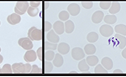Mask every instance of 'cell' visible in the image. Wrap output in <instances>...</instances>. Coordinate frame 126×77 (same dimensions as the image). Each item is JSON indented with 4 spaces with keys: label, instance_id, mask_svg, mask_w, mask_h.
<instances>
[{
    "label": "cell",
    "instance_id": "obj_1",
    "mask_svg": "<svg viewBox=\"0 0 126 77\" xmlns=\"http://www.w3.org/2000/svg\"><path fill=\"white\" fill-rule=\"evenodd\" d=\"M32 66L30 64V63H26V64H23V63H15L12 65V69H13L14 73H29L31 71Z\"/></svg>",
    "mask_w": 126,
    "mask_h": 77
},
{
    "label": "cell",
    "instance_id": "obj_2",
    "mask_svg": "<svg viewBox=\"0 0 126 77\" xmlns=\"http://www.w3.org/2000/svg\"><path fill=\"white\" fill-rule=\"evenodd\" d=\"M28 37L31 40L39 41L42 38V31L35 27H31L28 31Z\"/></svg>",
    "mask_w": 126,
    "mask_h": 77
},
{
    "label": "cell",
    "instance_id": "obj_3",
    "mask_svg": "<svg viewBox=\"0 0 126 77\" xmlns=\"http://www.w3.org/2000/svg\"><path fill=\"white\" fill-rule=\"evenodd\" d=\"M30 6V3H28V2H19L15 5V12L19 15L24 14L25 12H27Z\"/></svg>",
    "mask_w": 126,
    "mask_h": 77
},
{
    "label": "cell",
    "instance_id": "obj_4",
    "mask_svg": "<svg viewBox=\"0 0 126 77\" xmlns=\"http://www.w3.org/2000/svg\"><path fill=\"white\" fill-rule=\"evenodd\" d=\"M113 31H114V29H113V27L110 25V24H103L100 27V29H99V32H100V34H102L103 37H110V36L113 34Z\"/></svg>",
    "mask_w": 126,
    "mask_h": 77
},
{
    "label": "cell",
    "instance_id": "obj_5",
    "mask_svg": "<svg viewBox=\"0 0 126 77\" xmlns=\"http://www.w3.org/2000/svg\"><path fill=\"white\" fill-rule=\"evenodd\" d=\"M18 44H19V45L21 46L24 50H32V48H33V43H32V40L30 39L29 37L19 38V41H18Z\"/></svg>",
    "mask_w": 126,
    "mask_h": 77
},
{
    "label": "cell",
    "instance_id": "obj_6",
    "mask_svg": "<svg viewBox=\"0 0 126 77\" xmlns=\"http://www.w3.org/2000/svg\"><path fill=\"white\" fill-rule=\"evenodd\" d=\"M72 56L75 60H81L85 57V52L84 50L79 48L75 47L72 50Z\"/></svg>",
    "mask_w": 126,
    "mask_h": 77
},
{
    "label": "cell",
    "instance_id": "obj_7",
    "mask_svg": "<svg viewBox=\"0 0 126 77\" xmlns=\"http://www.w3.org/2000/svg\"><path fill=\"white\" fill-rule=\"evenodd\" d=\"M67 11L68 13H70V15L72 16H77L80 13L81 9H80V7L78 3H70L67 7Z\"/></svg>",
    "mask_w": 126,
    "mask_h": 77
},
{
    "label": "cell",
    "instance_id": "obj_8",
    "mask_svg": "<svg viewBox=\"0 0 126 77\" xmlns=\"http://www.w3.org/2000/svg\"><path fill=\"white\" fill-rule=\"evenodd\" d=\"M52 27H53L54 31L57 34H59V35L62 34L65 32V25L63 24V21H61V20L60 21L55 22Z\"/></svg>",
    "mask_w": 126,
    "mask_h": 77
},
{
    "label": "cell",
    "instance_id": "obj_9",
    "mask_svg": "<svg viewBox=\"0 0 126 77\" xmlns=\"http://www.w3.org/2000/svg\"><path fill=\"white\" fill-rule=\"evenodd\" d=\"M37 58V54L35 51H34L33 50H27V52L25 53V54L24 55V60L26 62H32L34 61Z\"/></svg>",
    "mask_w": 126,
    "mask_h": 77
},
{
    "label": "cell",
    "instance_id": "obj_10",
    "mask_svg": "<svg viewBox=\"0 0 126 77\" xmlns=\"http://www.w3.org/2000/svg\"><path fill=\"white\" fill-rule=\"evenodd\" d=\"M46 38H47L48 41L52 42V43H56L57 44L60 40V38H59V34H57L56 32L53 30L50 29V31L48 32L47 34H46Z\"/></svg>",
    "mask_w": 126,
    "mask_h": 77
},
{
    "label": "cell",
    "instance_id": "obj_11",
    "mask_svg": "<svg viewBox=\"0 0 126 77\" xmlns=\"http://www.w3.org/2000/svg\"><path fill=\"white\" fill-rule=\"evenodd\" d=\"M7 21L9 22V24H12V25H15V24H19L21 21V17H20L19 14H18L16 13H12V14L8 16Z\"/></svg>",
    "mask_w": 126,
    "mask_h": 77
},
{
    "label": "cell",
    "instance_id": "obj_12",
    "mask_svg": "<svg viewBox=\"0 0 126 77\" xmlns=\"http://www.w3.org/2000/svg\"><path fill=\"white\" fill-rule=\"evenodd\" d=\"M104 18V13L102 11H96L92 16V21L94 24H99L101 21H103Z\"/></svg>",
    "mask_w": 126,
    "mask_h": 77
},
{
    "label": "cell",
    "instance_id": "obj_13",
    "mask_svg": "<svg viewBox=\"0 0 126 77\" xmlns=\"http://www.w3.org/2000/svg\"><path fill=\"white\" fill-rule=\"evenodd\" d=\"M57 50L58 53H60L61 54H66L70 50V46L68 44L62 42V43L59 44V45H57Z\"/></svg>",
    "mask_w": 126,
    "mask_h": 77
},
{
    "label": "cell",
    "instance_id": "obj_14",
    "mask_svg": "<svg viewBox=\"0 0 126 77\" xmlns=\"http://www.w3.org/2000/svg\"><path fill=\"white\" fill-rule=\"evenodd\" d=\"M102 65L107 70H112V68L113 67V62L109 57H104L102 60Z\"/></svg>",
    "mask_w": 126,
    "mask_h": 77
},
{
    "label": "cell",
    "instance_id": "obj_15",
    "mask_svg": "<svg viewBox=\"0 0 126 77\" xmlns=\"http://www.w3.org/2000/svg\"><path fill=\"white\" fill-rule=\"evenodd\" d=\"M89 64L87 63V60H81L78 63V69L81 72H87L89 70Z\"/></svg>",
    "mask_w": 126,
    "mask_h": 77
},
{
    "label": "cell",
    "instance_id": "obj_16",
    "mask_svg": "<svg viewBox=\"0 0 126 77\" xmlns=\"http://www.w3.org/2000/svg\"><path fill=\"white\" fill-rule=\"evenodd\" d=\"M65 25V31L66 34H71L74 31L75 29V24L72 20H66L64 24Z\"/></svg>",
    "mask_w": 126,
    "mask_h": 77
},
{
    "label": "cell",
    "instance_id": "obj_17",
    "mask_svg": "<svg viewBox=\"0 0 126 77\" xmlns=\"http://www.w3.org/2000/svg\"><path fill=\"white\" fill-rule=\"evenodd\" d=\"M63 62H64V60H63L62 55L60 53L56 54L55 57L53 59V64L56 67H61V66L63 64Z\"/></svg>",
    "mask_w": 126,
    "mask_h": 77
},
{
    "label": "cell",
    "instance_id": "obj_18",
    "mask_svg": "<svg viewBox=\"0 0 126 77\" xmlns=\"http://www.w3.org/2000/svg\"><path fill=\"white\" fill-rule=\"evenodd\" d=\"M115 38L119 41V49H124L126 46V37L125 35L121 34H115Z\"/></svg>",
    "mask_w": 126,
    "mask_h": 77
},
{
    "label": "cell",
    "instance_id": "obj_19",
    "mask_svg": "<svg viewBox=\"0 0 126 77\" xmlns=\"http://www.w3.org/2000/svg\"><path fill=\"white\" fill-rule=\"evenodd\" d=\"M86 60L87 64H89V66H96L97 63H98V58L96 55H93V54L87 56Z\"/></svg>",
    "mask_w": 126,
    "mask_h": 77
},
{
    "label": "cell",
    "instance_id": "obj_20",
    "mask_svg": "<svg viewBox=\"0 0 126 77\" xmlns=\"http://www.w3.org/2000/svg\"><path fill=\"white\" fill-rule=\"evenodd\" d=\"M109 10V13H111V14H115V13H117L118 12H119V10H120V3H118V2L112 3Z\"/></svg>",
    "mask_w": 126,
    "mask_h": 77
},
{
    "label": "cell",
    "instance_id": "obj_21",
    "mask_svg": "<svg viewBox=\"0 0 126 77\" xmlns=\"http://www.w3.org/2000/svg\"><path fill=\"white\" fill-rule=\"evenodd\" d=\"M84 52H85V54H88V55L93 54L96 52V47H95L92 43L86 44V46L84 47Z\"/></svg>",
    "mask_w": 126,
    "mask_h": 77
},
{
    "label": "cell",
    "instance_id": "obj_22",
    "mask_svg": "<svg viewBox=\"0 0 126 77\" xmlns=\"http://www.w3.org/2000/svg\"><path fill=\"white\" fill-rule=\"evenodd\" d=\"M103 21L105 22V24H113L116 23L117 21V17L114 14H109L106 15L103 18Z\"/></svg>",
    "mask_w": 126,
    "mask_h": 77
},
{
    "label": "cell",
    "instance_id": "obj_23",
    "mask_svg": "<svg viewBox=\"0 0 126 77\" xmlns=\"http://www.w3.org/2000/svg\"><path fill=\"white\" fill-rule=\"evenodd\" d=\"M114 31L119 34L126 36V25H125V24H118V25L115 26Z\"/></svg>",
    "mask_w": 126,
    "mask_h": 77
},
{
    "label": "cell",
    "instance_id": "obj_24",
    "mask_svg": "<svg viewBox=\"0 0 126 77\" xmlns=\"http://www.w3.org/2000/svg\"><path fill=\"white\" fill-rule=\"evenodd\" d=\"M87 39L89 43H95L96 41H97L98 39V34H97L96 32H90L87 36Z\"/></svg>",
    "mask_w": 126,
    "mask_h": 77
},
{
    "label": "cell",
    "instance_id": "obj_25",
    "mask_svg": "<svg viewBox=\"0 0 126 77\" xmlns=\"http://www.w3.org/2000/svg\"><path fill=\"white\" fill-rule=\"evenodd\" d=\"M45 49H46V50H57V44L47 40L45 42Z\"/></svg>",
    "mask_w": 126,
    "mask_h": 77
},
{
    "label": "cell",
    "instance_id": "obj_26",
    "mask_svg": "<svg viewBox=\"0 0 126 77\" xmlns=\"http://www.w3.org/2000/svg\"><path fill=\"white\" fill-rule=\"evenodd\" d=\"M69 16H70V13H68V11H65V10H63V11L60 12L58 17H59V19H60L61 21L66 22V20L69 19Z\"/></svg>",
    "mask_w": 126,
    "mask_h": 77
},
{
    "label": "cell",
    "instance_id": "obj_27",
    "mask_svg": "<svg viewBox=\"0 0 126 77\" xmlns=\"http://www.w3.org/2000/svg\"><path fill=\"white\" fill-rule=\"evenodd\" d=\"M56 55V54L54 53V50H47L46 52V54H44L45 60H47V61H51L53 60V59Z\"/></svg>",
    "mask_w": 126,
    "mask_h": 77
},
{
    "label": "cell",
    "instance_id": "obj_28",
    "mask_svg": "<svg viewBox=\"0 0 126 77\" xmlns=\"http://www.w3.org/2000/svg\"><path fill=\"white\" fill-rule=\"evenodd\" d=\"M27 13L30 17H35V16H37L38 13H39V9H38V8H34V7H31V6H30L27 10Z\"/></svg>",
    "mask_w": 126,
    "mask_h": 77
},
{
    "label": "cell",
    "instance_id": "obj_29",
    "mask_svg": "<svg viewBox=\"0 0 126 77\" xmlns=\"http://www.w3.org/2000/svg\"><path fill=\"white\" fill-rule=\"evenodd\" d=\"M53 65L54 64H52L50 61H47L46 60V62H45V64H44V70H45V72H46V73H50V72H51L52 70H53Z\"/></svg>",
    "mask_w": 126,
    "mask_h": 77
},
{
    "label": "cell",
    "instance_id": "obj_30",
    "mask_svg": "<svg viewBox=\"0 0 126 77\" xmlns=\"http://www.w3.org/2000/svg\"><path fill=\"white\" fill-rule=\"evenodd\" d=\"M13 69H12V65L9 64H6L0 69V73H12Z\"/></svg>",
    "mask_w": 126,
    "mask_h": 77
},
{
    "label": "cell",
    "instance_id": "obj_31",
    "mask_svg": "<svg viewBox=\"0 0 126 77\" xmlns=\"http://www.w3.org/2000/svg\"><path fill=\"white\" fill-rule=\"evenodd\" d=\"M95 73H106L108 70L105 69L103 66L101 64H97L96 67H95V70H94Z\"/></svg>",
    "mask_w": 126,
    "mask_h": 77
},
{
    "label": "cell",
    "instance_id": "obj_32",
    "mask_svg": "<svg viewBox=\"0 0 126 77\" xmlns=\"http://www.w3.org/2000/svg\"><path fill=\"white\" fill-rule=\"evenodd\" d=\"M99 5H100L101 9L106 10V9H109V8H110V6H111V3L110 2H101V3H99Z\"/></svg>",
    "mask_w": 126,
    "mask_h": 77
},
{
    "label": "cell",
    "instance_id": "obj_33",
    "mask_svg": "<svg viewBox=\"0 0 126 77\" xmlns=\"http://www.w3.org/2000/svg\"><path fill=\"white\" fill-rule=\"evenodd\" d=\"M82 6L86 9H92V8H93V2H82Z\"/></svg>",
    "mask_w": 126,
    "mask_h": 77
},
{
    "label": "cell",
    "instance_id": "obj_34",
    "mask_svg": "<svg viewBox=\"0 0 126 77\" xmlns=\"http://www.w3.org/2000/svg\"><path fill=\"white\" fill-rule=\"evenodd\" d=\"M51 28H52V24H50V22L45 21V23H44V29H45V31L49 32L50 29H51Z\"/></svg>",
    "mask_w": 126,
    "mask_h": 77
},
{
    "label": "cell",
    "instance_id": "obj_35",
    "mask_svg": "<svg viewBox=\"0 0 126 77\" xmlns=\"http://www.w3.org/2000/svg\"><path fill=\"white\" fill-rule=\"evenodd\" d=\"M36 54H37V57L39 58V60H43V48H39L36 51Z\"/></svg>",
    "mask_w": 126,
    "mask_h": 77
},
{
    "label": "cell",
    "instance_id": "obj_36",
    "mask_svg": "<svg viewBox=\"0 0 126 77\" xmlns=\"http://www.w3.org/2000/svg\"><path fill=\"white\" fill-rule=\"evenodd\" d=\"M32 73H40L41 72V69H40L39 66L36 65V64H34L32 65V68H31V71Z\"/></svg>",
    "mask_w": 126,
    "mask_h": 77
},
{
    "label": "cell",
    "instance_id": "obj_37",
    "mask_svg": "<svg viewBox=\"0 0 126 77\" xmlns=\"http://www.w3.org/2000/svg\"><path fill=\"white\" fill-rule=\"evenodd\" d=\"M30 5L31 6V7H34V8H38L40 5V3L39 2H31V3H30Z\"/></svg>",
    "mask_w": 126,
    "mask_h": 77
},
{
    "label": "cell",
    "instance_id": "obj_38",
    "mask_svg": "<svg viewBox=\"0 0 126 77\" xmlns=\"http://www.w3.org/2000/svg\"><path fill=\"white\" fill-rule=\"evenodd\" d=\"M122 56L125 59H126V48H124L123 51H122Z\"/></svg>",
    "mask_w": 126,
    "mask_h": 77
},
{
    "label": "cell",
    "instance_id": "obj_39",
    "mask_svg": "<svg viewBox=\"0 0 126 77\" xmlns=\"http://www.w3.org/2000/svg\"><path fill=\"white\" fill-rule=\"evenodd\" d=\"M113 72H114V73H123V71H122L121 70H119V69H118V70H115Z\"/></svg>",
    "mask_w": 126,
    "mask_h": 77
},
{
    "label": "cell",
    "instance_id": "obj_40",
    "mask_svg": "<svg viewBox=\"0 0 126 77\" xmlns=\"http://www.w3.org/2000/svg\"><path fill=\"white\" fill-rule=\"evenodd\" d=\"M3 57L1 55V54H0V64H1V63L3 62Z\"/></svg>",
    "mask_w": 126,
    "mask_h": 77
},
{
    "label": "cell",
    "instance_id": "obj_41",
    "mask_svg": "<svg viewBox=\"0 0 126 77\" xmlns=\"http://www.w3.org/2000/svg\"><path fill=\"white\" fill-rule=\"evenodd\" d=\"M48 5H49V3H45V6H46V9H47V8H48V7H47V6H48Z\"/></svg>",
    "mask_w": 126,
    "mask_h": 77
},
{
    "label": "cell",
    "instance_id": "obj_42",
    "mask_svg": "<svg viewBox=\"0 0 126 77\" xmlns=\"http://www.w3.org/2000/svg\"><path fill=\"white\" fill-rule=\"evenodd\" d=\"M0 24H1V22H0Z\"/></svg>",
    "mask_w": 126,
    "mask_h": 77
}]
</instances>
